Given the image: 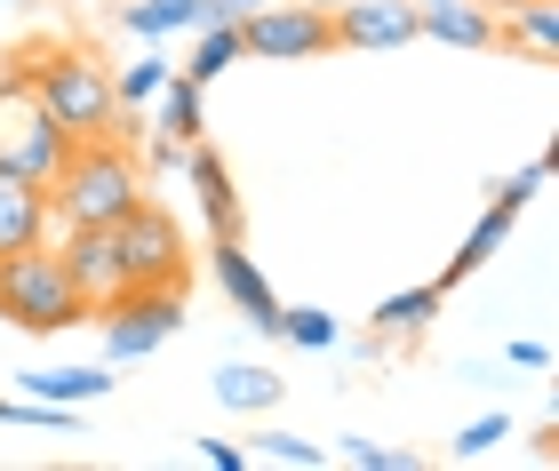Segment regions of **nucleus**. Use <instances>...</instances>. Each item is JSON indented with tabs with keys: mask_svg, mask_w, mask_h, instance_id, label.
Wrapping results in <instances>:
<instances>
[{
	"mask_svg": "<svg viewBox=\"0 0 559 471\" xmlns=\"http://www.w3.org/2000/svg\"><path fill=\"white\" fill-rule=\"evenodd\" d=\"M120 24L144 33V40H160V33H200V24H216V9L209 0H129Z\"/></svg>",
	"mask_w": 559,
	"mask_h": 471,
	"instance_id": "nucleus-16",
	"label": "nucleus"
},
{
	"mask_svg": "<svg viewBox=\"0 0 559 471\" xmlns=\"http://www.w3.org/2000/svg\"><path fill=\"white\" fill-rule=\"evenodd\" d=\"M48 240H57V264H64V280L81 288L88 312H105L112 295L129 288V264H120L112 225H72V232H48Z\"/></svg>",
	"mask_w": 559,
	"mask_h": 471,
	"instance_id": "nucleus-8",
	"label": "nucleus"
},
{
	"mask_svg": "<svg viewBox=\"0 0 559 471\" xmlns=\"http://www.w3.org/2000/svg\"><path fill=\"white\" fill-rule=\"evenodd\" d=\"M96 319H105V352L112 360H144V352H160V343L185 328V288H120Z\"/></svg>",
	"mask_w": 559,
	"mask_h": 471,
	"instance_id": "nucleus-6",
	"label": "nucleus"
},
{
	"mask_svg": "<svg viewBox=\"0 0 559 471\" xmlns=\"http://www.w3.org/2000/svg\"><path fill=\"white\" fill-rule=\"evenodd\" d=\"M0 319L24 328V336H57V328H81V319H88L81 288H72L64 264H57V240L0 256Z\"/></svg>",
	"mask_w": 559,
	"mask_h": 471,
	"instance_id": "nucleus-3",
	"label": "nucleus"
},
{
	"mask_svg": "<svg viewBox=\"0 0 559 471\" xmlns=\"http://www.w3.org/2000/svg\"><path fill=\"white\" fill-rule=\"evenodd\" d=\"M216 400L224 408H272L280 376H272V367H216Z\"/></svg>",
	"mask_w": 559,
	"mask_h": 471,
	"instance_id": "nucleus-20",
	"label": "nucleus"
},
{
	"mask_svg": "<svg viewBox=\"0 0 559 471\" xmlns=\"http://www.w3.org/2000/svg\"><path fill=\"white\" fill-rule=\"evenodd\" d=\"M479 9H496V16H512V9H520V0H479Z\"/></svg>",
	"mask_w": 559,
	"mask_h": 471,
	"instance_id": "nucleus-28",
	"label": "nucleus"
},
{
	"mask_svg": "<svg viewBox=\"0 0 559 471\" xmlns=\"http://www.w3.org/2000/svg\"><path fill=\"white\" fill-rule=\"evenodd\" d=\"M257 448H264L272 463H296V471H320V463H328V448H320V439H296V432H264Z\"/></svg>",
	"mask_w": 559,
	"mask_h": 471,
	"instance_id": "nucleus-22",
	"label": "nucleus"
},
{
	"mask_svg": "<svg viewBox=\"0 0 559 471\" xmlns=\"http://www.w3.org/2000/svg\"><path fill=\"white\" fill-rule=\"evenodd\" d=\"M440 280H424V288H400V295H384V304H376V336H416L431 312H440Z\"/></svg>",
	"mask_w": 559,
	"mask_h": 471,
	"instance_id": "nucleus-17",
	"label": "nucleus"
},
{
	"mask_svg": "<svg viewBox=\"0 0 559 471\" xmlns=\"http://www.w3.org/2000/svg\"><path fill=\"white\" fill-rule=\"evenodd\" d=\"M144 201V168L120 136H81L48 184V225L72 232V225H120Z\"/></svg>",
	"mask_w": 559,
	"mask_h": 471,
	"instance_id": "nucleus-2",
	"label": "nucleus"
},
{
	"mask_svg": "<svg viewBox=\"0 0 559 471\" xmlns=\"http://www.w3.org/2000/svg\"><path fill=\"white\" fill-rule=\"evenodd\" d=\"M48 232V184H33V177H9L0 168V256H16V247H40Z\"/></svg>",
	"mask_w": 559,
	"mask_h": 471,
	"instance_id": "nucleus-13",
	"label": "nucleus"
},
{
	"mask_svg": "<svg viewBox=\"0 0 559 471\" xmlns=\"http://www.w3.org/2000/svg\"><path fill=\"white\" fill-rule=\"evenodd\" d=\"M112 240H120V264H129V288H185V232L160 201H136L112 225Z\"/></svg>",
	"mask_w": 559,
	"mask_h": 471,
	"instance_id": "nucleus-5",
	"label": "nucleus"
},
{
	"mask_svg": "<svg viewBox=\"0 0 559 471\" xmlns=\"http://www.w3.org/2000/svg\"><path fill=\"white\" fill-rule=\"evenodd\" d=\"M112 376L105 367H33L24 376V400H48V408H88V400H105Z\"/></svg>",
	"mask_w": 559,
	"mask_h": 471,
	"instance_id": "nucleus-14",
	"label": "nucleus"
},
{
	"mask_svg": "<svg viewBox=\"0 0 559 471\" xmlns=\"http://www.w3.org/2000/svg\"><path fill=\"white\" fill-rule=\"evenodd\" d=\"M16 64H24L33 96L48 105V120H57L72 144L81 136H120V88H112L105 57H88V48H72V40H33V48H16Z\"/></svg>",
	"mask_w": 559,
	"mask_h": 471,
	"instance_id": "nucleus-1",
	"label": "nucleus"
},
{
	"mask_svg": "<svg viewBox=\"0 0 559 471\" xmlns=\"http://www.w3.org/2000/svg\"><path fill=\"white\" fill-rule=\"evenodd\" d=\"M512 367H551V343H536V336H520V343H512Z\"/></svg>",
	"mask_w": 559,
	"mask_h": 471,
	"instance_id": "nucleus-27",
	"label": "nucleus"
},
{
	"mask_svg": "<svg viewBox=\"0 0 559 471\" xmlns=\"http://www.w3.org/2000/svg\"><path fill=\"white\" fill-rule=\"evenodd\" d=\"M233 64H240V24H200V48L185 57V81L209 88L216 72H233Z\"/></svg>",
	"mask_w": 559,
	"mask_h": 471,
	"instance_id": "nucleus-19",
	"label": "nucleus"
},
{
	"mask_svg": "<svg viewBox=\"0 0 559 471\" xmlns=\"http://www.w3.org/2000/svg\"><path fill=\"white\" fill-rule=\"evenodd\" d=\"M200 463H216V471H248V456L233 448V439H200Z\"/></svg>",
	"mask_w": 559,
	"mask_h": 471,
	"instance_id": "nucleus-26",
	"label": "nucleus"
},
{
	"mask_svg": "<svg viewBox=\"0 0 559 471\" xmlns=\"http://www.w3.org/2000/svg\"><path fill=\"white\" fill-rule=\"evenodd\" d=\"M344 463H360V471H408V456L376 448V439H344Z\"/></svg>",
	"mask_w": 559,
	"mask_h": 471,
	"instance_id": "nucleus-25",
	"label": "nucleus"
},
{
	"mask_svg": "<svg viewBox=\"0 0 559 471\" xmlns=\"http://www.w3.org/2000/svg\"><path fill=\"white\" fill-rule=\"evenodd\" d=\"M416 40H440V48H503V16L479 9V0H431V9H416Z\"/></svg>",
	"mask_w": 559,
	"mask_h": 471,
	"instance_id": "nucleus-12",
	"label": "nucleus"
},
{
	"mask_svg": "<svg viewBox=\"0 0 559 471\" xmlns=\"http://www.w3.org/2000/svg\"><path fill=\"white\" fill-rule=\"evenodd\" d=\"M64 153H72V136L48 120V105L33 96V81H24V64L9 57L0 64V168H9V177H33V184H57Z\"/></svg>",
	"mask_w": 559,
	"mask_h": 471,
	"instance_id": "nucleus-4",
	"label": "nucleus"
},
{
	"mask_svg": "<svg viewBox=\"0 0 559 471\" xmlns=\"http://www.w3.org/2000/svg\"><path fill=\"white\" fill-rule=\"evenodd\" d=\"M185 184H192V201H200V216H209V240H240V192H233V168H224L209 144H185Z\"/></svg>",
	"mask_w": 559,
	"mask_h": 471,
	"instance_id": "nucleus-11",
	"label": "nucleus"
},
{
	"mask_svg": "<svg viewBox=\"0 0 559 471\" xmlns=\"http://www.w3.org/2000/svg\"><path fill=\"white\" fill-rule=\"evenodd\" d=\"M503 439H512V424H503V415H479V424H464V432L448 439V448H455V456L472 463V456H488V448H503Z\"/></svg>",
	"mask_w": 559,
	"mask_h": 471,
	"instance_id": "nucleus-23",
	"label": "nucleus"
},
{
	"mask_svg": "<svg viewBox=\"0 0 559 471\" xmlns=\"http://www.w3.org/2000/svg\"><path fill=\"white\" fill-rule=\"evenodd\" d=\"M209 264H216V288L233 295V312L248 319V328L280 336V295H272V280H264V271L248 264V247H240V240H216V247H209Z\"/></svg>",
	"mask_w": 559,
	"mask_h": 471,
	"instance_id": "nucleus-10",
	"label": "nucleus"
},
{
	"mask_svg": "<svg viewBox=\"0 0 559 471\" xmlns=\"http://www.w3.org/2000/svg\"><path fill=\"white\" fill-rule=\"evenodd\" d=\"M336 48H408L416 40V0H344L328 9Z\"/></svg>",
	"mask_w": 559,
	"mask_h": 471,
	"instance_id": "nucleus-9",
	"label": "nucleus"
},
{
	"mask_svg": "<svg viewBox=\"0 0 559 471\" xmlns=\"http://www.w3.org/2000/svg\"><path fill=\"white\" fill-rule=\"evenodd\" d=\"M152 129H160L168 144H192L200 136V81H160V112H152Z\"/></svg>",
	"mask_w": 559,
	"mask_h": 471,
	"instance_id": "nucleus-18",
	"label": "nucleus"
},
{
	"mask_svg": "<svg viewBox=\"0 0 559 471\" xmlns=\"http://www.w3.org/2000/svg\"><path fill=\"white\" fill-rule=\"evenodd\" d=\"M336 48V24H328L320 0H304V9H248L240 16V57H280V64H296V57H328Z\"/></svg>",
	"mask_w": 559,
	"mask_h": 471,
	"instance_id": "nucleus-7",
	"label": "nucleus"
},
{
	"mask_svg": "<svg viewBox=\"0 0 559 471\" xmlns=\"http://www.w3.org/2000/svg\"><path fill=\"white\" fill-rule=\"evenodd\" d=\"M503 48H520L527 64H551L559 57V0H520L503 16Z\"/></svg>",
	"mask_w": 559,
	"mask_h": 471,
	"instance_id": "nucleus-15",
	"label": "nucleus"
},
{
	"mask_svg": "<svg viewBox=\"0 0 559 471\" xmlns=\"http://www.w3.org/2000/svg\"><path fill=\"white\" fill-rule=\"evenodd\" d=\"M280 336H288V343H304V352H328V343H336L344 328H336V319H328L320 304H296V312L280 304Z\"/></svg>",
	"mask_w": 559,
	"mask_h": 471,
	"instance_id": "nucleus-21",
	"label": "nucleus"
},
{
	"mask_svg": "<svg viewBox=\"0 0 559 471\" xmlns=\"http://www.w3.org/2000/svg\"><path fill=\"white\" fill-rule=\"evenodd\" d=\"M160 81H168V64L160 57H144V64H129V72H120V105H152V96H160Z\"/></svg>",
	"mask_w": 559,
	"mask_h": 471,
	"instance_id": "nucleus-24",
	"label": "nucleus"
}]
</instances>
